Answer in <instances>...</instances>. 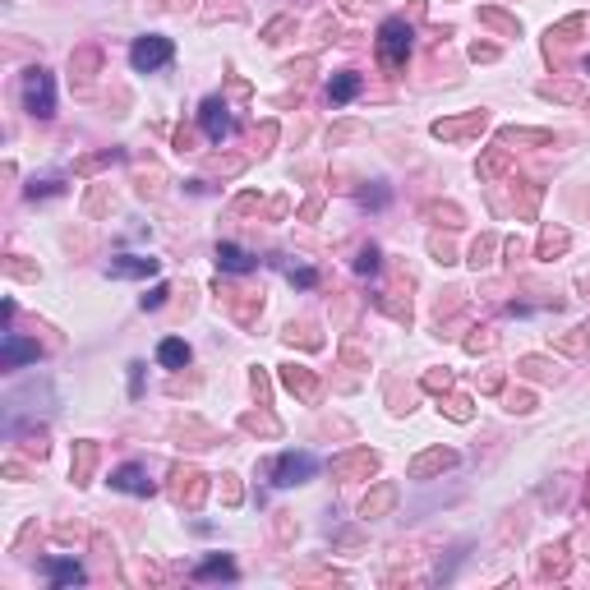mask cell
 I'll use <instances>...</instances> for the list:
<instances>
[{
  "instance_id": "cell-14",
  "label": "cell",
  "mask_w": 590,
  "mask_h": 590,
  "mask_svg": "<svg viewBox=\"0 0 590 590\" xmlns=\"http://www.w3.org/2000/svg\"><path fill=\"white\" fill-rule=\"evenodd\" d=\"M157 360H162L166 369H185V365H190V346L171 337V341H162V351H157Z\"/></svg>"
},
{
  "instance_id": "cell-28",
  "label": "cell",
  "mask_w": 590,
  "mask_h": 590,
  "mask_svg": "<svg viewBox=\"0 0 590 590\" xmlns=\"http://www.w3.org/2000/svg\"><path fill=\"white\" fill-rule=\"evenodd\" d=\"M162 300H166V286H152V291L143 295V309H157V304H162Z\"/></svg>"
},
{
  "instance_id": "cell-5",
  "label": "cell",
  "mask_w": 590,
  "mask_h": 590,
  "mask_svg": "<svg viewBox=\"0 0 590 590\" xmlns=\"http://www.w3.org/2000/svg\"><path fill=\"white\" fill-rule=\"evenodd\" d=\"M447 466H457V452H452V447H434V452H425V457L410 461V480H425V475L447 470Z\"/></svg>"
},
{
  "instance_id": "cell-1",
  "label": "cell",
  "mask_w": 590,
  "mask_h": 590,
  "mask_svg": "<svg viewBox=\"0 0 590 590\" xmlns=\"http://www.w3.org/2000/svg\"><path fill=\"white\" fill-rule=\"evenodd\" d=\"M406 56H410V28H406V19H388V24L378 28V61H383V70H401Z\"/></svg>"
},
{
  "instance_id": "cell-19",
  "label": "cell",
  "mask_w": 590,
  "mask_h": 590,
  "mask_svg": "<svg viewBox=\"0 0 590 590\" xmlns=\"http://www.w3.org/2000/svg\"><path fill=\"white\" fill-rule=\"evenodd\" d=\"M93 461H97L93 442H78V466H74V485H88V470H93Z\"/></svg>"
},
{
  "instance_id": "cell-27",
  "label": "cell",
  "mask_w": 590,
  "mask_h": 590,
  "mask_svg": "<svg viewBox=\"0 0 590 590\" xmlns=\"http://www.w3.org/2000/svg\"><path fill=\"white\" fill-rule=\"evenodd\" d=\"M356 268H360V272H373V268H378V249H365V254H360V263H356Z\"/></svg>"
},
{
  "instance_id": "cell-26",
  "label": "cell",
  "mask_w": 590,
  "mask_h": 590,
  "mask_svg": "<svg viewBox=\"0 0 590 590\" xmlns=\"http://www.w3.org/2000/svg\"><path fill=\"white\" fill-rule=\"evenodd\" d=\"M521 369H526V373H535V378H554V369H549L544 360H521Z\"/></svg>"
},
{
  "instance_id": "cell-21",
  "label": "cell",
  "mask_w": 590,
  "mask_h": 590,
  "mask_svg": "<svg viewBox=\"0 0 590 590\" xmlns=\"http://www.w3.org/2000/svg\"><path fill=\"white\" fill-rule=\"evenodd\" d=\"M503 139L507 143H554V134H544V130H507Z\"/></svg>"
},
{
  "instance_id": "cell-12",
  "label": "cell",
  "mask_w": 590,
  "mask_h": 590,
  "mask_svg": "<svg viewBox=\"0 0 590 590\" xmlns=\"http://www.w3.org/2000/svg\"><path fill=\"white\" fill-rule=\"evenodd\" d=\"M392 503H397V489H392V485H378L365 503H360V517H378V512H388Z\"/></svg>"
},
{
  "instance_id": "cell-11",
  "label": "cell",
  "mask_w": 590,
  "mask_h": 590,
  "mask_svg": "<svg viewBox=\"0 0 590 590\" xmlns=\"http://www.w3.org/2000/svg\"><path fill=\"white\" fill-rule=\"evenodd\" d=\"M24 360H37V341H24V337H14V332H9V337H5V365L19 369Z\"/></svg>"
},
{
  "instance_id": "cell-13",
  "label": "cell",
  "mask_w": 590,
  "mask_h": 590,
  "mask_svg": "<svg viewBox=\"0 0 590 590\" xmlns=\"http://www.w3.org/2000/svg\"><path fill=\"white\" fill-rule=\"evenodd\" d=\"M46 572H51L56 586H78V581H83V567H78V563H65V558H51V563H46Z\"/></svg>"
},
{
  "instance_id": "cell-25",
  "label": "cell",
  "mask_w": 590,
  "mask_h": 590,
  "mask_svg": "<svg viewBox=\"0 0 590 590\" xmlns=\"http://www.w3.org/2000/svg\"><path fill=\"white\" fill-rule=\"evenodd\" d=\"M447 415H452V420H470V401H466V397H452V401H447Z\"/></svg>"
},
{
  "instance_id": "cell-24",
  "label": "cell",
  "mask_w": 590,
  "mask_h": 590,
  "mask_svg": "<svg viewBox=\"0 0 590 590\" xmlns=\"http://www.w3.org/2000/svg\"><path fill=\"white\" fill-rule=\"evenodd\" d=\"M480 19H485V24H494V28H503V33H517V24H512V19H503L498 9H485Z\"/></svg>"
},
{
  "instance_id": "cell-4",
  "label": "cell",
  "mask_w": 590,
  "mask_h": 590,
  "mask_svg": "<svg viewBox=\"0 0 590 590\" xmlns=\"http://www.w3.org/2000/svg\"><path fill=\"white\" fill-rule=\"evenodd\" d=\"M130 61H134V70H162V65L171 61V42H166V37H139Z\"/></svg>"
},
{
  "instance_id": "cell-15",
  "label": "cell",
  "mask_w": 590,
  "mask_h": 590,
  "mask_svg": "<svg viewBox=\"0 0 590 590\" xmlns=\"http://www.w3.org/2000/svg\"><path fill=\"white\" fill-rule=\"evenodd\" d=\"M567 544H549L544 549V558H539V576H563L567 572Z\"/></svg>"
},
{
  "instance_id": "cell-32",
  "label": "cell",
  "mask_w": 590,
  "mask_h": 590,
  "mask_svg": "<svg viewBox=\"0 0 590 590\" xmlns=\"http://www.w3.org/2000/svg\"><path fill=\"white\" fill-rule=\"evenodd\" d=\"M130 388H134V397H139V388H143V365H130Z\"/></svg>"
},
{
  "instance_id": "cell-10",
  "label": "cell",
  "mask_w": 590,
  "mask_h": 590,
  "mask_svg": "<svg viewBox=\"0 0 590 590\" xmlns=\"http://www.w3.org/2000/svg\"><path fill=\"white\" fill-rule=\"evenodd\" d=\"M217 268H226V272H249L254 268V254H244L240 244H217Z\"/></svg>"
},
{
  "instance_id": "cell-18",
  "label": "cell",
  "mask_w": 590,
  "mask_h": 590,
  "mask_svg": "<svg viewBox=\"0 0 590 590\" xmlns=\"http://www.w3.org/2000/svg\"><path fill=\"white\" fill-rule=\"evenodd\" d=\"M199 581H212V576H235V567H231V558H208V563L199 567Z\"/></svg>"
},
{
  "instance_id": "cell-31",
  "label": "cell",
  "mask_w": 590,
  "mask_h": 590,
  "mask_svg": "<svg viewBox=\"0 0 590 590\" xmlns=\"http://www.w3.org/2000/svg\"><path fill=\"white\" fill-rule=\"evenodd\" d=\"M286 28H291V19H277V24L268 28V42H281V33H286Z\"/></svg>"
},
{
  "instance_id": "cell-23",
  "label": "cell",
  "mask_w": 590,
  "mask_h": 590,
  "mask_svg": "<svg viewBox=\"0 0 590 590\" xmlns=\"http://www.w3.org/2000/svg\"><path fill=\"white\" fill-rule=\"evenodd\" d=\"M489 254H494V240L485 235V240H475V249H470V263L480 268V263H489Z\"/></svg>"
},
{
  "instance_id": "cell-9",
  "label": "cell",
  "mask_w": 590,
  "mask_h": 590,
  "mask_svg": "<svg viewBox=\"0 0 590 590\" xmlns=\"http://www.w3.org/2000/svg\"><path fill=\"white\" fill-rule=\"evenodd\" d=\"M111 489H125V494H152V485L143 480L139 466H120V470L111 475Z\"/></svg>"
},
{
  "instance_id": "cell-33",
  "label": "cell",
  "mask_w": 590,
  "mask_h": 590,
  "mask_svg": "<svg viewBox=\"0 0 590 590\" xmlns=\"http://www.w3.org/2000/svg\"><path fill=\"white\" fill-rule=\"evenodd\" d=\"M507 406H512V410H530V397H526V392H512V397H507Z\"/></svg>"
},
{
  "instance_id": "cell-6",
  "label": "cell",
  "mask_w": 590,
  "mask_h": 590,
  "mask_svg": "<svg viewBox=\"0 0 590 590\" xmlns=\"http://www.w3.org/2000/svg\"><path fill=\"white\" fill-rule=\"evenodd\" d=\"M152 272H157V259H139V254L111 259V277H152Z\"/></svg>"
},
{
  "instance_id": "cell-17",
  "label": "cell",
  "mask_w": 590,
  "mask_h": 590,
  "mask_svg": "<svg viewBox=\"0 0 590 590\" xmlns=\"http://www.w3.org/2000/svg\"><path fill=\"white\" fill-rule=\"evenodd\" d=\"M281 378H286L291 392H300V397H314V378H309L300 365H286V369H281Z\"/></svg>"
},
{
  "instance_id": "cell-8",
  "label": "cell",
  "mask_w": 590,
  "mask_h": 590,
  "mask_svg": "<svg viewBox=\"0 0 590 590\" xmlns=\"http://www.w3.org/2000/svg\"><path fill=\"white\" fill-rule=\"evenodd\" d=\"M485 120H489L485 111L466 115V120H438V125H434V139H457V134H470V130H485Z\"/></svg>"
},
{
  "instance_id": "cell-16",
  "label": "cell",
  "mask_w": 590,
  "mask_h": 590,
  "mask_svg": "<svg viewBox=\"0 0 590 590\" xmlns=\"http://www.w3.org/2000/svg\"><path fill=\"white\" fill-rule=\"evenodd\" d=\"M356 93H360V74H337V78H332V88H328L332 102H351Z\"/></svg>"
},
{
  "instance_id": "cell-20",
  "label": "cell",
  "mask_w": 590,
  "mask_h": 590,
  "mask_svg": "<svg viewBox=\"0 0 590 590\" xmlns=\"http://www.w3.org/2000/svg\"><path fill=\"white\" fill-rule=\"evenodd\" d=\"M373 466H378V457H373V452H356V457L337 461V470H341V475H346V470H365V475H369Z\"/></svg>"
},
{
  "instance_id": "cell-7",
  "label": "cell",
  "mask_w": 590,
  "mask_h": 590,
  "mask_svg": "<svg viewBox=\"0 0 590 590\" xmlns=\"http://www.w3.org/2000/svg\"><path fill=\"white\" fill-rule=\"evenodd\" d=\"M203 130H208V139H226V130H231V115H226V106L217 97L203 102Z\"/></svg>"
},
{
  "instance_id": "cell-22",
  "label": "cell",
  "mask_w": 590,
  "mask_h": 590,
  "mask_svg": "<svg viewBox=\"0 0 590 590\" xmlns=\"http://www.w3.org/2000/svg\"><path fill=\"white\" fill-rule=\"evenodd\" d=\"M558 249H567V231H544V240H539V254H544V259H554Z\"/></svg>"
},
{
  "instance_id": "cell-3",
  "label": "cell",
  "mask_w": 590,
  "mask_h": 590,
  "mask_svg": "<svg viewBox=\"0 0 590 590\" xmlns=\"http://www.w3.org/2000/svg\"><path fill=\"white\" fill-rule=\"evenodd\" d=\"M314 470H319V461H314L309 452H281L277 466H272V480H277V485H300Z\"/></svg>"
},
{
  "instance_id": "cell-30",
  "label": "cell",
  "mask_w": 590,
  "mask_h": 590,
  "mask_svg": "<svg viewBox=\"0 0 590 590\" xmlns=\"http://www.w3.org/2000/svg\"><path fill=\"white\" fill-rule=\"evenodd\" d=\"M429 217H447L452 226H457V222H461V212H457V208H438V203H434V208H429Z\"/></svg>"
},
{
  "instance_id": "cell-2",
  "label": "cell",
  "mask_w": 590,
  "mask_h": 590,
  "mask_svg": "<svg viewBox=\"0 0 590 590\" xmlns=\"http://www.w3.org/2000/svg\"><path fill=\"white\" fill-rule=\"evenodd\" d=\"M24 97H28V111H33V115H51L56 111L51 74H46V70H28L24 74Z\"/></svg>"
},
{
  "instance_id": "cell-29",
  "label": "cell",
  "mask_w": 590,
  "mask_h": 590,
  "mask_svg": "<svg viewBox=\"0 0 590 590\" xmlns=\"http://www.w3.org/2000/svg\"><path fill=\"white\" fill-rule=\"evenodd\" d=\"M291 281H295V286H314V268H300V272L291 268Z\"/></svg>"
}]
</instances>
